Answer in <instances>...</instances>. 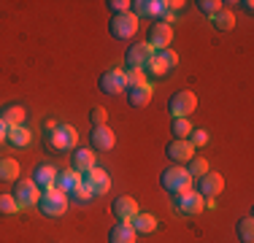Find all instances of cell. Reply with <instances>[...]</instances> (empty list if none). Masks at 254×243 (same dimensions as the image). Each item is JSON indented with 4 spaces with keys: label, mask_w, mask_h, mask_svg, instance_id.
<instances>
[{
    "label": "cell",
    "mask_w": 254,
    "mask_h": 243,
    "mask_svg": "<svg viewBox=\"0 0 254 243\" xmlns=\"http://www.w3.org/2000/svg\"><path fill=\"white\" fill-rule=\"evenodd\" d=\"M192 176L187 173L184 165H171L160 173V186L168 194H181V192H190L192 189Z\"/></svg>",
    "instance_id": "cell-1"
},
{
    "label": "cell",
    "mask_w": 254,
    "mask_h": 243,
    "mask_svg": "<svg viewBox=\"0 0 254 243\" xmlns=\"http://www.w3.org/2000/svg\"><path fill=\"white\" fill-rule=\"evenodd\" d=\"M197 108V95L192 89H179L168 97V114L171 119H187L190 114H195Z\"/></svg>",
    "instance_id": "cell-2"
},
{
    "label": "cell",
    "mask_w": 254,
    "mask_h": 243,
    "mask_svg": "<svg viewBox=\"0 0 254 243\" xmlns=\"http://www.w3.org/2000/svg\"><path fill=\"white\" fill-rule=\"evenodd\" d=\"M38 211L49 219H60L68 211V194L54 189V186L52 189H44L41 192V200H38Z\"/></svg>",
    "instance_id": "cell-3"
},
{
    "label": "cell",
    "mask_w": 254,
    "mask_h": 243,
    "mask_svg": "<svg viewBox=\"0 0 254 243\" xmlns=\"http://www.w3.org/2000/svg\"><path fill=\"white\" fill-rule=\"evenodd\" d=\"M11 197L16 200V205L19 208H30V205H38L41 200V189L33 184V179H16L11 181Z\"/></svg>",
    "instance_id": "cell-4"
},
{
    "label": "cell",
    "mask_w": 254,
    "mask_h": 243,
    "mask_svg": "<svg viewBox=\"0 0 254 243\" xmlns=\"http://www.w3.org/2000/svg\"><path fill=\"white\" fill-rule=\"evenodd\" d=\"M108 33H111V38L117 41H130L132 35L138 33V19L132 11H127V14H117L108 19Z\"/></svg>",
    "instance_id": "cell-5"
},
{
    "label": "cell",
    "mask_w": 254,
    "mask_h": 243,
    "mask_svg": "<svg viewBox=\"0 0 254 243\" xmlns=\"http://www.w3.org/2000/svg\"><path fill=\"white\" fill-rule=\"evenodd\" d=\"M46 141H49L52 149H60V151H65V149H73L76 141H78V132H76V127L73 124H57L54 130L46 135Z\"/></svg>",
    "instance_id": "cell-6"
},
{
    "label": "cell",
    "mask_w": 254,
    "mask_h": 243,
    "mask_svg": "<svg viewBox=\"0 0 254 243\" xmlns=\"http://www.w3.org/2000/svg\"><path fill=\"white\" fill-rule=\"evenodd\" d=\"M98 87H100L103 95H122L125 89H127V76H125V70H117V68L103 70L100 78H98Z\"/></svg>",
    "instance_id": "cell-7"
},
{
    "label": "cell",
    "mask_w": 254,
    "mask_h": 243,
    "mask_svg": "<svg viewBox=\"0 0 254 243\" xmlns=\"http://www.w3.org/2000/svg\"><path fill=\"white\" fill-rule=\"evenodd\" d=\"M81 184L92 194H106L108 189H111V176H108L103 168L95 165V168H89L87 173H81Z\"/></svg>",
    "instance_id": "cell-8"
},
{
    "label": "cell",
    "mask_w": 254,
    "mask_h": 243,
    "mask_svg": "<svg viewBox=\"0 0 254 243\" xmlns=\"http://www.w3.org/2000/svg\"><path fill=\"white\" fill-rule=\"evenodd\" d=\"M171 203H173V208L179 211V214H184V216H197L203 211V197L197 192H181V194H171Z\"/></svg>",
    "instance_id": "cell-9"
},
{
    "label": "cell",
    "mask_w": 254,
    "mask_h": 243,
    "mask_svg": "<svg viewBox=\"0 0 254 243\" xmlns=\"http://www.w3.org/2000/svg\"><path fill=\"white\" fill-rule=\"evenodd\" d=\"M225 189V179H222V173H203L200 179H197V194H200L203 200H216Z\"/></svg>",
    "instance_id": "cell-10"
},
{
    "label": "cell",
    "mask_w": 254,
    "mask_h": 243,
    "mask_svg": "<svg viewBox=\"0 0 254 243\" xmlns=\"http://www.w3.org/2000/svg\"><path fill=\"white\" fill-rule=\"evenodd\" d=\"M165 157L171 160V165H187V162L195 157V146L190 141H176V138H171L165 146Z\"/></svg>",
    "instance_id": "cell-11"
},
{
    "label": "cell",
    "mask_w": 254,
    "mask_h": 243,
    "mask_svg": "<svg viewBox=\"0 0 254 243\" xmlns=\"http://www.w3.org/2000/svg\"><path fill=\"white\" fill-rule=\"evenodd\" d=\"M173 41V27L171 24H162V22H154L152 27H149V38H146V46L154 49L157 52H162V49H168Z\"/></svg>",
    "instance_id": "cell-12"
},
{
    "label": "cell",
    "mask_w": 254,
    "mask_h": 243,
    "mask_svg": "<svg viewBox=\"0 0 254 243\" xmlns=\"http://www.w3.org/2000/svg\"><path fill=\"white\" fill-rule=\"evenodd\" d=\"M152 57H154V52L146 44H135L125 52V65H127V70H143Z\"/></svg>",
    "instance_id": "cell-13"
},
{
    "label": "cell",
    "mask_w": 254,
    "mask_h": 243,
    "mask_svg": "<svg viewBox=\"0 0 254 243\" xmlns=\"http://www.w3.org/2000/svg\"><path fill=\"white\" fill-rule=\"evenodd\" d=\"M152 95H154V87L149 81L125 89V97H127V106L130 108H146L149 103H152Z\"/></svg>",
    "instance_id": "cell-14"
},
{
    "label": "cell",
    "mask_w": 254,
    "mask_h": 243,
    "mask_svg": "<svg viewBox=\"0 0 254 243\" xmlns=\"http://www.w3.org/2000/svg\"><path fill=\"white\" fill-rule=\"evenodd\" d=\"M89 143H92V151H111L114 143H117V135L108 124H100V127H92Z\"/></svg>",
    "instance_id": "cell-15"
},
{
    "label": "cell",
    "mask_w": 254,
    "mask_h": 243,
    "mask_svg": "<svg viewBox=\"0 0 254 243\" xmlns=\"http://www.w3.org/2000/svg\"><path fill=\"white\" fill-rule=\"evenodd\" d=\"M138 200H132V197H117L111 203V214H114V219H117V222H132V219L138 216Z\"/></svg>",
    "instance_id": "cell-16"
},
{
    "label": "cell",
    "mask_w": 254,
    "mask_h": 243,
    "mask_svg": "<svg viewBox=\"0 0 254 243\" xmlns=\"http://www.w3.org/2000/svg\"><path fill=\"white\" fill-rule=\"evenodd\" d=\"M138 233L132 230L130 222H117L108 230V243H135Z\"/></svg>",
    "instance_id": "cell-17"
},
{
    "label": "cell",
    "mask_w": 254,
    "mask_h": 243,
    "mask_svg": "<svg viewBox=\"0 0 254 243\" xmlns=\"http://www.w3.org/2000/svg\"><path fill=\"white\" fill-rule=\"evenodd\" d=\"M25 117H27V111L19 103H8V106H3V111H0V122H3L5 127H19L22 122H25Z\"/></svg>",
    "instance_id": "cell-18"
},
{
    "label": "cell",
    "mask_w": 254,
    "mask_h": 243,
    "mask_svg": "<svg viewBox=\"0 0 254 243\" xmlns=\"http://www.w3.org/2000/svg\"><path fill=\"white\" fill-rule=\"evenodd\" d=\"M54 179H57V168H52V165H35V170H33V184L38 186L41 192L52 189Z\"/></svg>",
    "instance_id": "cell-19"
},
{
    "label": "cell",
    "mask_w": 254,
    "mask_h": 243,
    "mask_svg": "<svg viewBox=\"0 0 254 243\" xmlns=\"http://www.w3.org/2000/svg\"><path fill=\"white\" fill-rule=\"evenodd\" d=\"M81 184V173H76L73 168H68V170H57V179H54V189H60V192H65L68 194L73 186Z\"/></svg>",
    "instance_id": "cell-20"
},
{
    "label": "cell",
    "mask_w": 254,
    "mask_h": 243,
    "mask_svg": "<svg viewBox=\"0 0 254 243\" xmlns=\"http://www.w3.org/2000/svg\"><path fill=\"white\" fill-rule=\"evenodd\" d=\"M95 151L92 149H76L73 157H70V168L76 170V173H87L89 168H95Z\"/></svg>",
    "instance_id": "cell-21"
},
{
    "label": "cell",
    "mask_w": 254,
    "mask_h": 243,
    "mask_svg": "<svg viewBox=\"0 0 254 243\" xmlns=\"http://www.w3.org/2000/svg\"><path fill=\"white\" fill-rule=\"evenodd\" d=\"M132 14H135V19L138 16H160L162 14V0H138V3H132Z\"/></svg>",
    "instance_id": "cell-22"
},
{
    "label": "cell",
    "mask_w": 254,
    "mask_h": 243,
    "mask_svg": "<svg viewBox=\"0 0 254 243\" xmlns=\"http://www.w3.org/2000/svg\"><path fill=\"white\" fill-rule=\"evenodd\" d=\"M5 141H8L11 146H16V149H25V146H30V141H33V132L27 130V127H8V135H5Z\"/></svg>",
    "instance_id": "cell-23"
},
{
    "label": "cell",
    "mask_w": 254,
    "mask_h": 243,
    "mask_svg": "<svg viewBox=\"0 0 254 243\" xmlns=\"http://www.w3.org/2000/svg\"><path fill=\"white\" fill-rule=\"evenodd\" d=\"M132 230L135 233H141V235H152L154 230H157V216H152V214H143V211H138V216L132 219Z\"/></svg>",
    "instance_id": "cell-24"
},
{
    "label": "cell",
    "mask_w": 254,
    "mask_h": 243,
    "mask_svg": "<svg viewBox=\"0 0 254 243\" xmlns=\"http://www.w3.org/2000/svg\"><path fill=\"white\" fill-rule=\"evenodd\" d=\"M143 73H146V76H152V78H162V76H168V73H171V68H168V62L162 60V54L157 52L154 57L149 60V65L143 68Z\"/></svg>",
    "instance_id": "cell-25"
},
{
    "label": "cell",
    "mask_w": 254,
    "mask_h": 243,
    "mask_svg": "<svg viewBox=\"0 0 254 243\" xmlns=\"http://www.w3.org/2000/svg\"><path fill=\"white\" fill-rule=\"evenodd\" d=\"M211 24H214V30H219V33H230V30L235 27V16H233V11L222 8L219 14L211 16Z\"/></svg>",
    "instance_id": "cell-26"
},
{
    "label": "cell",
    "mask_w": 254,
    "mask_h": 243,
    "mask_svg": "<svg viewBox=\"0 0 254 243\" xmlns=\"http://www.w3.org/2000/svg\"><path fill=\"white\" fill-rule=\"evenodd\" d=\"M19 179V162L11 157H0V181H16Z\"/></svg>",
    "instance_id": "cell-27"
},
{
    "label": "cell",
    "mask_w": 254,
    "mask_h": 243,
    "mask_svg": "<svg viewBox=\"0 0 254 243\" xmlns=\"http://www.w3.org/2000/svg\"><path fill=\"white\" fill-rule=\"evenodd\" d=\"M235 235H238L241 243H252L254 241V219L252 216H244L238 224H235Z\"/></svg>",
    "instance_id": "cell-28"
},
{
    "label": "cell",
    "mask_w": 254,
    "mask_h": 243,
    "mask_svg": "<svg viewBox=\"0 0 254 243\" xmlns=\"http://www.w3.org/2000/svg\"><path fill=\"white\" fill-rule=\"evenodd\" d=\"M190 132H192L190 119H171V135L176 138V141H187Z\"/></svg>",
    "instance_id": "cell-29"
},
{
    "label": "cell",
    "mask_w": 254,
    "mask_h": 243,
    "mask_svg": "<svg viewBox=\"0 0 254 243\" xmlns=\"http://www.w3.org/2000/svg\"><path fill=\"white\" fill-rule=\"evenodd\" d=\"M184 168H187V173H190L192 179H200L203 173H208V162H205V157H197V154L192 157Z\"/></svg>",
    "instance_id": "cell-30"
},
{
    "label": "cell",
    "mask_w": 254,
    "mask_h": 243,
    "mask_svg": "<svg viewBox=\"0 0 254 243\" xmlns=\"http://www.w3.org/2000/svg\"><path fill=\"white\" fill-rule=\"evenodd\" d=\"M92 197H95V194L89 192L84 184H78V186H73V189L68 192V203H78V205H87Z\"/></svg>",
    "instance_id": "cell-31"
},
{
    "label": "cell",
    "mask_w": 254,
    "mask_h": 243,
    "mask_svg": "<svg viewBox=\"0 0 254 243\" xmlns=\"http://www.w3.org/2000/svg\"><path fill=\"white\" fill-rule=\"evenodd\" d=\"M16 211H19V205H16V200L11 197V194L0 192V216H14Z\"/></svg>",
    "instance_id": "cell-32"
},
{
    "label": "cell",
    "mask_w": 254,
    "mask_h": 243,
    "mask_svg": "<svg viewBox=\"0 0 254 243\" xmlns=\"http://www.w3.org/2000/svg\"><path fill=\"white\" fill-rule=\"evenodd\" d=\"M197 11H200V14H205V16H214V14H219L222 11V5L225 3H219V0H197Z\"/></svg>",
    "instance_id": "cell-33"
},
{
    "label": "cell",
    "mask_w": 254,
    "mask_h": 243,
    "mask_svg": "<svg viewBox=\"0 0 254 243\" xmlns=\"http://www.w3.org/2000/svg\"><path fill=\"white\" fill-rule=\"evenodd\" d=\"M106 8L111 11V16H117V14H127L132 8V3L130 0H106Z\"/></svg>",
    "instance_id": "cell-34"
},
{
    "label": "cell",
    "mask_w": 254,
    "mask_h": 243,
    "mask_svg": "<svg viewBox=\"0 0 254 243\" xmlns=\"http://www.w3.org/2000/svg\"><path fill=\"white\" fill-rule=\"evenodd\" d=\"M187 141H190L192 146H195V149H200V146H205V143H208V132H205V130H200V127H195V130L190 132V138H187Z\"/></svg>",
    "instance_id": "cell-35"
},
{
    "label": "cell",
    "mask_w": 254,
    "mask_h": 243,
    "mask_svg": "<svg viewBox=\"0 0 254 243\" xmlns=\"http://www.w3.org/2000/svg\"><path fill=\"white\" fill-rule=\"evenodd\" d=\"M89 119H92V124H95V127L108 124V111H106L103 106H95L92 111H89Z\"/></svg>",
    "instance_id": "cell-36"
},
{
    "label": "cell",
    "mask_w": 254,
    "mask_h": 243,
    "mask_svg": "<svg viewBox=\"0 0 254 243\" xmlns=\"http://www.w3.org/2000/svg\"><path fill=\"white\" fill-rule=\"evenodd\" d=\"M127 87H138V84H146V73L143 70H127Z\"/></svg>",
    "instance_id": "cell-37"
},
{
    "label": "cell",
    "mask_w": 254,
    "mask_h": 243,
    "mask_svg": "<svg viewBox=\"0 0 254 243\" xmlns=\"http://www.w3.org/2000/svg\"><path fill=\"white\" fill-rule=\"evenodd\" d=\"M160 54H162V60H165V62H168V68H171V70H173V68H176V65H179V54L173 52V49H162Z\"/></svg>",
    "instance_id": "cell-38"
},
{
    "label": "cell",
    "mask_w": 254,
    "mask_h": 243,
    "mask_svg": "<svg viewBox=\"0 0 254 243\" xmlns=\"http://www.w3.org/2000/svg\"><path fill=\"white\" fill-rule=\"evenodd\" d=\"M54 127H57V122H52V119H46V122H44V130H46V135H49V132L54 130Z\"/></svg>",
    "instance_id": "cell-39"
},
{
    "label": "cell",
    "mask_w": 254,
    "mask_h": 243,
    "mask_svg": "<svg viewBox=\"0 0 254 243\" xmlns=\"http://www.w3.org/2000/svg\"><path fill=\"white\" fill-rule=\"evenodd\" d=\"M5 135H8V127H5V124H3V122H0V143H3V141H5Z\"/></svg>",
    "instance_id": "cell-40"
},
{
    "label": "cell",
    "mask_w": 254,
    "mask_h": 243,
    "mask_svg": "<svg viewBox=\"0 0 254 243\" xmlns=\"http://www.w3.org/2000/svg\"><path fill=\"white\" fill-rule=\"evenodd\" d=\"M241 5H244V11H246V14H252V11H254V3H252V0H244Z\"/></svg>",
    "instance_id": "cell-41"
}]
</instances>
